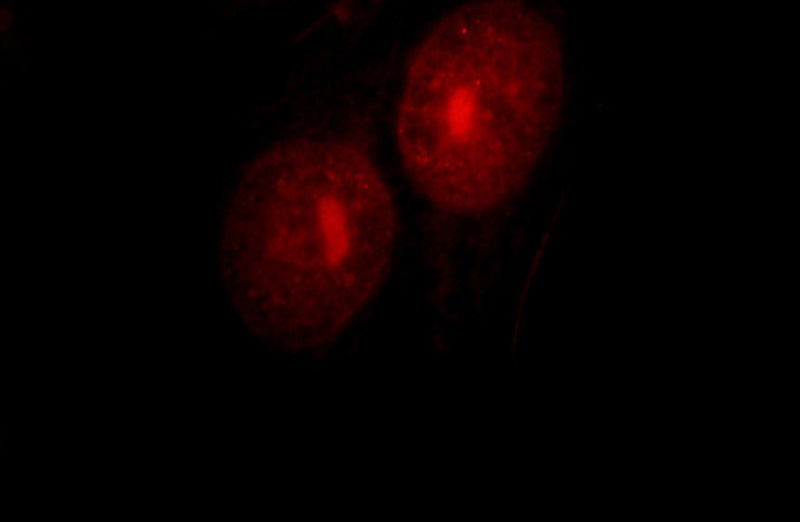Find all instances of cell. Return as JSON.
<instances>
[{
	"mask_svg": "<svg viewBox=\"0 0 800 522\" xmlns=\"http://www.w3.org/2000/svg\"><path fill=\"white\" fill-rule=\"evenodd\" d=\"M561 48L521 1L461 4L414 50L397 116L402 158L436 203L490 208L526 180L558 125Z\"/></svg>",
	"mask_w": 800,
	"mask_h": 522,
	"instance_id": "cell-1",
	"label": "cell"
}]
</instances>
